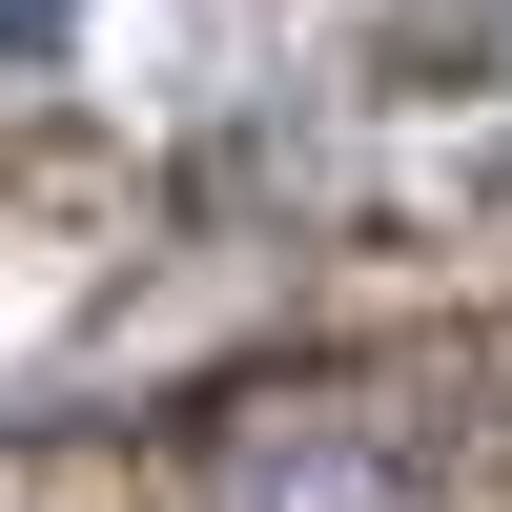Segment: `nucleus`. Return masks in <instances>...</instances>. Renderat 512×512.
I'll return each instance as SVG.
<instances>
[{
	"instance_id": "f257e3e1",
	"label": "nucleus",
	"mask_w": 512,
	"mask_h": 512,
	"mask_svg": "<svg viewBox=\"0 0 512 512\" xmlns=\"http://www.w3.org/2000/svg\"><path fill=\"white\" fill-rule=\"evenodd\" d=\"M82 21V0H0V62H41V41H62Z\"/></svg>"
}]
</instances>
